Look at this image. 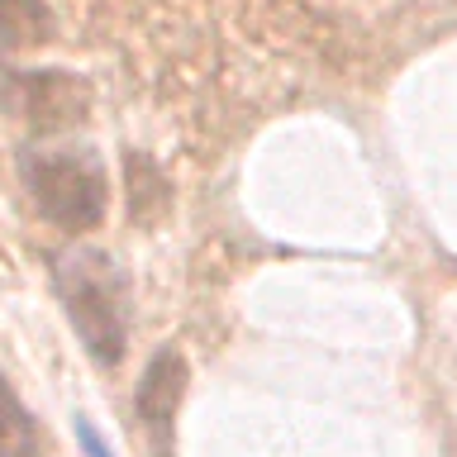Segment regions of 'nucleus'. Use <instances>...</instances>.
<instances>
[{
	"mask_svg": "<svg viewBox=\"0 0 457 457\" xmlns=\"http://www.w3.org/2000/svg\"><path fill=\"white\" fill-rule=\"evenodd\" d=\"M53 281L86 353L100 367H120L129 343V286L114 257L100 248H67L53 267Z\"/></svg>",
	"mask_w": 457,
	"mask_h": 457,
	"instance_id": "nucleus-1",
	"label": "nucleus"
},
{
	"mask_svg": "<svg viewBox=\"0 0 457 457\" xmlns=\"http://www.w3.org/2000/svg\"><path fill=\"white\" fill-rule=\"evenodd\" d=\"M20 177L29 186V200L38 205V214L67 234L96 228L105 220L110 205V177L105 162L91 148H43L24 153Z\"/></svg>",
	"mask_w": 457,
	"mask_h": 457,
	"instance_id": "nucleus-2",
	"label": "nucleus"
},
{
	"mask_svg": "<svg viewBox=\"0 0 457 457\" xmlns=\"http://www.w3.org/2000/svg\"><path fill=\"white\" fill-rule=\"evenodd\" d=\"M186 395V357L177 348L153 353L138 381V420L148 428L153 457H171V434H177V410Z\"/></svg>",
	"mask_w": 457,
	"mask_h": 457,
	"instance_id": "nucleus-3",
	"label": "nucleus"
},
{
	"mask_svg": "<svg viewBox=\"0 0 457 457\" xmlns=\"http://www.w3.org/2000/svg\"><path fill=\"white\" fill-rule=\"evenodd\" d=\"M24 114L34 120V129L53 134V129H71L86 120V86L67 71H24Z\"/></svg>",
	"mask_w": 457,
	"mask_h": 457,
	"instance_id": "nucleus-4",
	"label": "nucleus"
},
{
	"mask_svg": "<svg viewBox=\"0 0 457 457\" xmlns=\"http://www.w3.org/2000/svg\"><path fill=\"white\" fill-rule=\"evenodd\" d=\"M57 34V20L43 0H0V43L5 48H38Z\"/></svg>",
	"mask_w": 457,
	"mask_h": 457,
	"instance_id": "nucleus-5",
	"label": "nucleus"
},
{
	"mask_svg": "<svg viewBox=\"0 0 457 457\" xmlns=\"http://www.w3.org/2000/svg\"><path fill=\"white\" fill-rule=\"evenodd\" d=\"M38 424L14 395V386L0 377V457H38Z\"/></svg>",
	"mask_w": 457,
	"mask_h": 457,
	"instance_id": "nucleus-6",
	"label": "nucleus"
},
{
	"mask_svg": "<svg viewBox=\"0 0 457 457\" xmlns=\"http://www.w3.org/2000/svg\"><path fill=\"white\" fill-rule=\"evenodd\" d=\"M124 177H129V214H134L138 224H153L157 214L167 210V177L138 153H129Z\"/></svg>",
	"mask_w": 457,
	"mask_h": 457,
	"instance_id": "nucleus-7",
	"label": "nucleus"
},
{
	"mask_svg": "<svg viewBox=\"0 0 457 457\" xmlns=\"http://www.w3.org/2000/svg\"><path fill=\"white\" fill-rule=\"evenodd\" d=\"M77 443L86 448V457H114V453L105 448V438L96 434V424L86 420V414H77Z\"/></svg>",
	"mask_w": 457,
	"mask_h": 457,
	"instance_id": "nucleus-8",
	"label": "nucleus"
}]
</instances>
